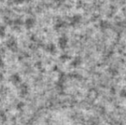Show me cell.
<instances>
[{"mask_svg":"<svg viewBox=\"0 0 126 125\" xmlns=\"http://www.w3.org/2000/svg\"><path fill=\"white\" fill-rule=\"evenodd\" d=\"M14 1V3L16 4H17V5H21V4H24L25 2H26V0H13Z\"/></svg>","mask_w":126,"mask_h":125,"instance_id":"cell-16","label":"cell"},{"mask_svg":"<svg viewBox=\"0 0 126 125\" xmlns=\"http://www.w3.org/2000/svg\"><path fill=\"white\" fill-rule=\"evenodd\" d=\"M5 46L8 50H10L12 53H15L18 50V42L14 37H11V38L8 39L6 41Z\"/></svg>","mask_w":126,"mask_h":125,"instance_id":"cell-2","label":"cell"},{"mask_svg":"<svg viewBox=\"0 0 126 125\" xmlns=\"http://www.w3.org/2000/svg\"><path fill=\"white\" fill-rule=\"evenodd\" d=\"M81 64H82V59L79 56H76L71 61V66L74 68L79 67V66H81Z\"/></svg>","mask_w":126,"mask_h":125,"instance_id":"cell-8","label":"cell"},{"mask_svg":"<svg viewBox=\"0 0 126 125\" xmlns=\"http://www.w3.org/2000/svg\"><path fill=\"white\" fill-rule=\"evenodd\" d=\"M9 80L13 85H16V86H18V85L22 84V77L18 73H12V74L10 76Z\"/></svg>","mask_w":126,"mask_h":125,"instance_id":"cell-5","label":"cell"},{"mask_svg":"<svg viewBox=\"0 0 126 125\" xmlns=\"http://www.w3.org/2000/svg\"><path fill=\"white\" fill-rule=\"evenodd\" d=\"M64 22L62 21V20H58V22L55 23V27H57L58 29H61V28H62V27H64Z\"/></svg>","mask_w":126,"mask_h":125,"instance_id":"cell-13","label":"cell"},{"mask_svg":"<svg viewBox=\"0 0 126 125\" xmlns=\"http://www.w3.org/2000/svg\"><path fill=\"white\" fill-rule=\"evenodd\" d=\"M6 36V28L4 25H0V39H4Z\"/></svg>","mask_w":126,"mask_h":125,"instance_id":"cell-10","label":"cell"},{"mask_svg":"<svg viewBox=\"0 0 126 125\" xmlns=\"http://www.w3.org/2000/svg\"><path fill=\"white\" fill-rule=\"evenodd\" d=\"M30 92V87L26 83H22L18 85V94L21 97H26Z\"/></svg>","mask_w":126,"mask_h":125,"instance_id":"cell-6","label":"cell"},{"mask_svg":"<svg viewBox=\"0 0 126 125\" xmlns=\"http://www.w3.org/2000/svg\"><path fill=\"white\" fill-rule=\"evenodd\" d=\"M16 109H18V110H21V109H23V107H24V103L23 102H19L17 103V104H16Z\"/></svg>","mask_w":126,"mask_h":125,"instance_id":"cell-14","label":"cell"},{"mask_svg":"<svg viewBox=\"0 0 126 125\" xmlns=\"http://www.w3.org/2000/svg\"><path fill=\"white\" fill-rule=\"evenodd\" d=\"M119 96L122 98H126V87H124L119 91Z\"/></svg>","mask_w":126,"mask_h":125,"instance_id":"cell-11","label":"cell"},{"mask_svg":"<svg viewBox=\"0 0 126 125\" xmlns=\"http://www.w3.org/2000/svg\"><path fill=\"white\" fill-rule=\"evenodd\" d=\"M4 66H5V62L4 61V58L0 55V68H4Z\"/></svg>","mask_w":126,"mask_h":125,"instance_id":"cell-15","label":"cell"},{"mask_svg":"<svg viewBox=\"0 0 126 125\" xmlns=\"http://www.w3.org/2000/svg\"><path fill=\"white\" fill-rule=\"evenodd\" d=\"M70 55L67 53H63L61 56H60V60H61V62H67L68 60H70Z\"/></svg>","mask_w":126,"mask_h":125,"instance_id":"cell-9","label":"cell"},{"mask_svg":"<svg viewBox=\"0 0 126 125\" xmlns=\"http://www.w3.org/2000/svg\"><path fill=\"white\" fill-rule=\"evenodd\" d=\"M55 1H56V3H59V4H63V3H64V2H65V1H66V0H55Z\"/></svg>","mask_w":126,"mask_h":125,"instance_id":"cell-18","label":"cell"},{"mask_svg":"<svg viewBox=\"0 0 126 125\" xmlns=\"http://www.w3.org/2000/svg\"><path fill=\"white\" fill-rule=\"evenodd\" d=\"M69 45V39L67 35H63L58 38L57 41V47H59L61 50H65L68 47Z\"/></svg>","mask_w":126,"mask_h":125,"instance_id":"cell-1","label":"cell"},{"mask_svg":"<svg viewBox=\"0 0 126 125\" xmlns=\"http://www.w3.org/2000/svg\"><path fill=\"white\" fill-rule=\"evenodd\" d=\"M57 45H55L54 43H48L46 45L45 50L49 54H55L57 52Z\"/></svg>","mask_w":126,"mask_h":125,"instance_id":"cell-7","label":"cell"},{"mask_svg":"<svg viewBox=\"0 0 126 125\" xmlns=\"http://www.w3.org/2000/svg\"><path fill=\"white\" fill-rule=\"evenodd\" d=\"M86 125H98V122L95 119H90L86 123Z\"/></svg>","mask_w":126,"mask_h":125,"instance_id":"cell-12","label":"cell"},{"mask_svg":"<svg viewBox=\"0 0 126 125\" xmlns=\"http://www.w3.org/2000/svg\"><path fill=\"white\" fill-rule=\"evenodd\" d=\"M82 21V16L79 14H74L69 19V25L72 27H77L81 23Z\"/></svg>","mask_w":126,"mask_h":125,"instance_id":"cell-4","label":"cell"},{"mask_svg":"<svg viewBox=\"0 0 126 125\" xmlns=\"http://www.w3.org/2000/svg\"><path fill=\"white\" fill-rule=\"evenodd\" d=\"M1 102H2V100H1V97H0V104H1Z\"/></svg>","mask_w":126,"mask_h":125,"instance_id":"cell-19","label":"cell"},{"mask_svg":"<svg viewBox=\"0 0 126 125\" xmlns=\"http://www.w3.org/2000/svg\"><path fill=\"white\" fill-rule=\"evenodd\" d=\"M3 80H4V74L0 72V82H2Z\"/></svg>","mask_w":126,"mask_h":125,"instance_id":"cell-17","label":"cell"},{"mask_svg":"<svg viewBox=\"0 0 126 125\" xmlns=\"http://www.w3.org/2000/svg\"><path fill=\"white\" fill-rule=\"evenodd\" d=\"M35 25H36V19L35 17H33V16H29L23 22V26L28 30L34 29Z\"/></svg>","mask_w":126,"mask_h":125,"instance_id":"cell-3","label":"cell"}]
</instances>
